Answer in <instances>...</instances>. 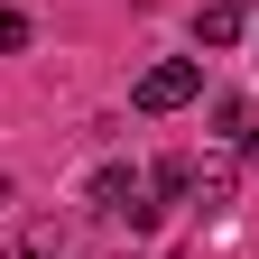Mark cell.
Wrapping results in <instances>:
<instances>
[{"instance_id":"cell-5","label":"cell","mask_w":259,"mask_h":259,"mask_svg":"<svg viewBox=\"0 0 259 259\" xmlns=\"http://www.w3.org/2000/svg\"><path fill=\"white\" fill-rule=\"evenodd\" d=\"M148 194H157V204L194 194V157H157V167H148Z\"/></svg>"},{"instance_id":"cell-2","label":"cell","mask_w":259,"mask_h":259,"mask_svg":"<svg viewBox=\"0 0 259 259\" xmlns=\"http://www.w3.org/2000/svg\"><path fill=\"white\" fill-rule=\"evenodd\" d=\"M93 213H111V222H130V204H148V176L139 167H93Z\"/></svg>"},{"instance_id":"cell-4","label":"cell","mask_w":259,"mask_h":259,"mask_svg":"<svg viewBox=\"0 0 259 259\" xmlns=\"http://www.w3.org/2000/svg\"><path fill=\"white\" fill-rule=\"evenodd\" d=\"M232 185H241V157H213V167H194V204L222 213V204H232Z\"/></svg>"},{"instance_id":"cell-1","label":"cell","mask_w":259,"mask_h":259,"mask_svg":"<svg viewBox=\"0 0 259 259\" xmlns=\"http://www.w3.org/2000/svg\"><path fill=\"white\" fill-rule=\"evenodd\" d=\"M194 93H204V65H194V56H167V65H148V74H139L130 102H139V111H185Z\"/></svg>"},{"instance_id":"cell-6","label":"cell","mask_w":259,"mask_h":259,"mask_svg":"<svg viewBox=\"0 0 259 259\" xmlns=\"http://www.w3.org/2000/svg\"><path fill=\"white\" fill-rule=\"evenodd\" d=\"M28 37H37V19H28V10H0V56H19Z\"/></svg>"},{"instance_id":"cell-3","label":"cell","mask_w":259,"mask_h":259,"mask_svg":"<svg viewBox=\"0 0 259 259\" xmlns=\"http://www.w3.org/2000/svg\"><path fill=\"white\" fill-rule=\"evenodd\" d=\"M241 28H250V19H241V0H213V10L194 19V47H241Z\"/></svg>"}]
</instances>
